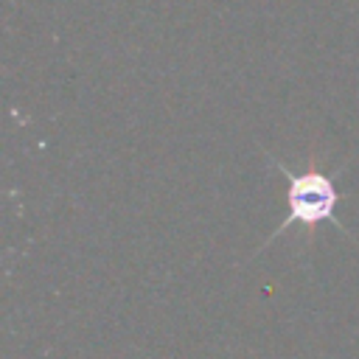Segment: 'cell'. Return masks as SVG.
I'll return each instance as SVG.
<instances>
[{
  "label": "cell",
  "mask_w": 359,
  "mask_h": 359,
  "mask_svg": "<svg viewBox=\"0 0 359 359\" xmlns=\"http://www.w3.org/2000/svg\"><path fill=\"white\" fill-rule=\"evenodd\" d=\"M266 163L275 165V168L286 177V216H283V222L264 238V244L258 247V252L266 250L269 241H275V238H278L283 230H289L292 224H294V227H303L306 236H314V227H320V224H334L339 233L348 236L345 224H339V219H337V205H339L348 194L337 188V177H334V174H325V171L317 168V165H309L306 171H292L289 165H283V163H280L278 157H272V154H266Z\"/></svg>",
  "instance_id": "1"
}]
</instances>
